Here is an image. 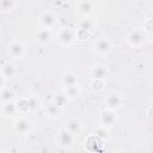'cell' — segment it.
Instances as JSON below:
<instances>
[{
	"mask_svg": "<svg viewBox=\"0 0 153 153\" xmlns=\"http://www.w3.org/2000/svg\"><path fill=\"white\" fill-rule=\"evenodd\" d=\"M73 134H71L68 130L66 129H62L60 133H59V137H57V141H59V145L61 147H68L73 143Z\"/></svg>",
	"mask_w": 153,
	"mask_h": 153,
	"instance_id": "cell-1",
	"label": "cell"
},
{
	"mask_svg": "<svg viewBox=\"0 0 153 153\" xmlns=\"http://www.w3.org/2000/svg\"><path fill=\"white\" fill-rule=\"evenodd\" d=\"M128 41L133 47H139L145 41V35L140 30H133L128 36Z\"/></svg>",
	"mask_w": 153,
	"mask_h": 153,
	"instance_id": "cell-2",
	"label": "cell"
},
{
	"mask_svg": "<svg viewBox=\"0 0 153 153\" xmlns=\"http://www.w3.org/2000/svg\"><path fill=\"white\" fill-rule=\"evenodd\" d=\"M74 39V33L69 30V29H63L59 32V36H57V41L63 44V45H68L73 42Z\"/></svg>",
	"mask_w": 153,
	"mask_h": 153,
	"instance_id": "cell-3",
	"label": "cell"
},
{
	"mask_svg": "<svg viewBox=\"0 0 153 153\" xmlns=\"http://www.w3.org/2000/svg\"><path fill=\"white\" fill-rule=\"evenodd\" d=\"M8 51H10V54H11L13 57L20 59V57H23L25 49H24V45H23L22 42H12L11 45H10Z\"/></svg>",
	"mask_w": 153,
	"mask_h": 153,
	"instance_id": "cell-4",
	"label": "cell"
},
{
	"mask_svg": "<svg viewBox=\"0 0 153 153\" xmlns=\"http://www.w3.org/2000/svg\"><path fill=\"white\" fill-rule=\"evenodd\" d=\"M94 48L97 50V53L99 54H108L111 49V44L109 42V39L106 38H100L97 41V43L94 44Z\"/></svg>",
	"mask_w": 153,
	"mask_h": 153,
	"instance_id": "cell-5",
	"label": "cell"
},
{
	"mask_svg": "<svg viewBox=\"0 0 153 153\" xmlns=\"http://www.w3.org/2000/svg\"><path fill=\"white\" fill-rule=\"evenodd\" d=\"M30 129V122L26 118H19L14 122V130L19 134H25Z\"/></svg>",
	"mask_w": 153,
	"mask_h": 153,
	"instance_id": "cell-6",
	"label": "cell"
},
{
	"mask_svg": "<svg viewBox=\"0 0 153 153\" xmlns=\"http://www.w3.org/2000/svg\"><path fill=\"white\" fill-rule=\"evenodd\" d=\"M39 23H41V25L43 26V29H49V27H51V26L54 25V23H55V17H54L53 13H50V12H44V13L41 16V18H39Z\"/></svg>",
	"mask_w": 153,
	"mask_h": 153,
	"instance_id": "cell-7",
	"label": "cell"
},
{
	"mask_svg": "<svg viewBox=\"0 0 153 153\" xmlns=\"http://www.w3.org/2000/svg\"><path fill=\"white\" fill-rule=\"evenodd\" d=\"M100 122L103 123V127H111L115 123V115L111 110H105L100 115Z\"/></svg>",
	"mask_w": 153,
	"mask_h": 153,
	"instance_id": "cell-8",
	"label": "cell"
},
{
	"mask_svg": "<svg viewBox=\"0 0 153 153\" xmlns=\"http://www.w3.org/2000/svg\"><path fill=\"white\" fill-rule=\"evenodd\" d=\"M91 73H92V76H93L94 80H102L103 78L106 76L108 71H106V67L105 66L98 65V66H94L92 68V72Z\"/></svg>",
	"mask_w": 153,
	"mask_h": 153,
	"instance_id": "cell-9",
	"label": "cell"
},
{
	"mask_svg": "<svg viewBox=\"0 0 153 153\" xmlns=\"http://www.w3.org/2000/svg\"><path fill=\"white\" fill-rule=\"evenodd\" d=\"M80 128H81V124H80V122L78 121V120H75V118H71L69 121H67V123H66V130H68L71 134H78L79 131H80Z\"/></svg>",
	"mask_w": 153,
	"mask_h": 153,
	"instance_id": "cell-10",
	"label": "cell"
},
{
	"mask_svg": "<svg viewBox=\"0 0 153 153\" xmlns=\"http://www.w3.org/2000/svg\"><path fill=\"white\" fill-rule=\"evenodd\" d=\"M121 103H122V99L116 93H112V94H110L106 98V104H108V106L110 109H117V108H120L121 106Z\"/></svg>",
	"mask_w": 153,
	"mask_h": 153,
	"instance_id": "cell-11",
	"label": "cell"
},
{
	"mask_svg": "<svg viewBox=\"0 0 153 153\" xmlns=\"http://www.w3.org/2000/svg\"><path fill=\"white\" fill-rule=\"evenodd\" d=\"M62 84L66 87H71V86H75L78 84V76L73 73H66L62 76Z\"/></svg>",
	"mask_w": 153,
	"mask_h": 153,
	"instance_id": "cell-12",
	"label": "cell"
},
{
	"mask_svg": "<svg viewBox=\"0 0 153 153\" xmlns=\"http://www.w3.org/2000/svg\"><path fill=\"white\" fill-rule=\"evenodd\" d=\"M36 37H37V41H38L39 43H43V44H44V43H48V42H49L51 35H50V32H49L48 29H42V30H39V31L37 32Z\"/></svg>",
	"mask_w": 153,
	"mask_h": 153,
	"instance_id": "cell-13",
	"label": "cell"
},
{
	"mask_svg": "<svg viewBox=\"0 0 153 153\" xmlns=\"http://www.w3.org/2000/svg\"><path fill=\"white\" fill-rule=\"evenodd\" d=\"M67 98H71V99H74V98H78L79 94H80V90L79 87L75 85V86H71V87H66L65 90V93H63Z\"/></svg>",
	"mask_w": 153,
	"mask_h": 153,
	"instance_id": "cell-14",
	"label": "cell"
},
{
	"mask_svg": "<svg viewBox=\"0 0 153 153\" xmlns=\"http://www.w3.org/2000/svg\"><path fill=\"white\" fill-rule=\"evenodd\" d=\"M1 74H2L4 78H12V76H14L16 75V68H14V66H12L10 63L8 65H5L2 67Z\"/></svg>",
	"mask_w": 153,
	"mask_h": 153,
	"instance_id": "cell-15",
	"label": "cell"
},
{
	"mask_svg": "<svg viewBox=\"0 0 153 153\" xmlns=\"http://www.w3.org/2000/svg\"><path fill=\"white\" fill-rule=\"evenodd\" d=\"M14 105H16V108H17V111H20V112H26V111L30 110L29 102H27V99H25V98L19 99Z\"/></svg>",
	"mask_w": 153,
	"mask_h": 153,
	"instance_id": "cell-16",
	"label": "cell"
},
{
	"mask_svg": "<svg viewBox=\"0 0 153 153\" xmlns=\"http://www.w3.org/2000/svg\"><path fill=\"white\" fill-rule=\"evenodd\" d=\"M45 111H47V114H48L49 116L55 117V116H59V114H60V108L56 106V105L51 102V103L47 104V106H45Z\"/></svg>",
	"mask_w": 153,
	"mask_h": 153,
	"instance_id": "cell-17",
	"label": "cell"
},
{
	"mask_svg": "<svg viewBox=\"0 0 153 153\" xmlns=\"http://www.w3.org/2000/svg\"><path fill=\"white\" fill-rule=\"evenodd\" d=\"M53 103H54L56 106H59V108H63V106L66 105V103H67V97H66L63 93H60V94H57V96L54 98Z\"/></svg>",
	"mask_w": 153,
	"mask_h": 153,
	"instance_id": "cell-18",
	"label": "cell"
},
{
	"mask_svg": "<svg viewBox=\"0 0 153 153\" xmlns=\"http://www.w3.org/2000/svg\"><path fill=\"white\" fill-rule=\"evenodd\" d=\"M13 98H14V92H13L12 90H10V88H6V90H4V91L1 92V99H2L4 102L10 103Z\"/></svg>",
	"mask_w": 153,
	"mask_h": 153,
	"instance_id": "cell-19",
	"label": "cell"
},
{
	"mask_svg": "<svg viewBox=\"0 0 153 153\" xmlns=\"http://www.w3.org/2000/svg\"><path fill=\"white\" fill-rule=\"evenodd\" d=\"M94 136L98 139H106L109 136V131L105 129V127H98L94 131Z\"/></svg>",
	"mask_w": 153,
	"mask_h": 153,
	"instance_id": "cell-20",
	"label": "cell"
},
{
	"mask_svg": "<svg viewBox=\"0 0 153 153\" xmlns=\"http://www.w3.org/2000/svg\"><path fill=\"white\" fill-rule=\"evenodd\" d=\"M78 8L82 14H88L92 11V4L91 2H80Z\"/></svg>",
	"mask_w": 153,
	"mask_h": 153,
	"instance_id": "cell-21",
	"label": "cell"
},
{
	"mask_svg": "<svg viewBox=\"0 0 153 153\" xmlns=\"http://www.w3.org/2000/svg\"><path fill=\"white\" fill-rule=\"evenodd\" d=\"M13 6H14V2L12 0H2V1H0V10H2V11L12 10Z\"/></svg>",
	"mask_w": 153,
	"mask_h": 153,
	"instance_id": "cell-22",
	"label": "cell"
},
{
	"mask_svg": "<svg viewBox=\"0 0 153 153\" xmlns=\"http://www.w3.org/2000/svg\"><path fill=\"white\" fill-rule=\"evenodd\" d=\"M4 112L6 115H14L17 112V108L13 103H7L5 106H4Z\"/></svg>",
	"mask_w": 153,
	"mask_h": 153,
	"instance_id": "cell-23",
	"label": "cell"
},
{
	"mask_svg": "<svg viewBox=\"0 0 153 153\" xmlns=\"http://www.w3.org/2000/svg\"><path fill=\"white\" fill-rule=\"evenodd\" d=\"M27 102H29V106H30V110H35L37 106H38V100L36 97L31 96L27 98Z\"/></svg>",
	"mask_w": 153,
	"mask_h": 153,
	"instance_id": "cell-24",
	"label": "cell"
},
{
	"mask_svg": "<svg viewBox=\"0 0 153 153\" xmlns=\"http://www.w3.org/2000/svg\"><path fill=\"white\" fill-rule=\"evenodd\" d=\"M4 84H5V78L2 76V74H0V88L4 86Z\"/></svg>",
	"mask_w": 153,
	"mask_h": 153,
	"instance_id": "cell-25",
	"label": "cell"
}]
</instances>
